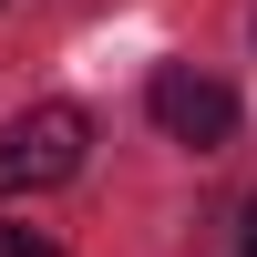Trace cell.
Returning a JSON list of instances; mask_svg holds the SVG:
<instances>
[{"instance_id":"obj_1","label":"cell","mask_w":257,"mask_h":257,"mask_svg":"<svg viewBox=\"0 0 257 257\" xmlns=\"http://www.w3.org/2000/svg\"><path fill=\"white\" fill-rule=\"evenodd\" d=\"M82 144H93V123H82V103H31V113L0 123V196H41V185H62L82 165Z\"/></svg>"},{"instance_id":"obj_2","label":"cell","mask_w":257,"mask_h":257,"mask_svg":"<svg viewBox=\"0 0 257 257\" xmlns=\"http://www.w3.org/2000/svg\"><path fill=\"white\" fill-rule=\"evenodd\" d=\"M144 103H155V123H165L175 144H196V155H216V144L237 134V93H226L216 72H196V62H165Z\"/></svg>"},{"instance_id":"obj_3","label":"cell","mask_w":257,"mask_h":257,"mask_svg":"<svg viewBox=\"0 0 257 257\" xmlns=\"http://www.w3.org/2000/svg\"><path fill=\"white\" fill-rule=\"evenodd\" d=\"M0 257H62V247H41L31 226H0Z\"/></svg>"},{"instance_id":"obj_4","label":"cell","mask_w":257,"mask_h":257,"mask_svg":"<svg viewBox=\"0 0 257 257\" xmlns=\"http://www.w3.org/2000/svg\"><path fill=\"white\" fill-rule=\"evenodd\" d=\"M237 257H257V206H247V226H237Z\"/></svg>"}]
</instances>
